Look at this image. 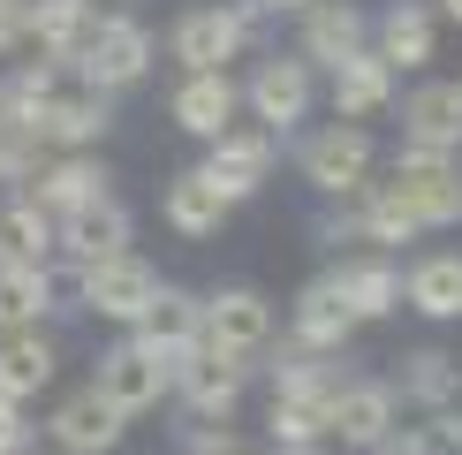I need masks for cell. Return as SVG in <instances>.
I'll return each mask as SVG.
<instances>
[{
	"label": "cell",
	"mask_w": 462,
	"mask_h": 455,
	"mask_svg": "<svg viewBox=\"0 0 462 455\" xmlns=\"http://www.w3.org/2000/svg\"><path fill=\"white\" fill-rule=\"evenodd\" d=\"M0 84H8V107L23 114V129L46 152H91L114 129V91L84 84L61 61H15Z\"/></svg>",
	"instance_id": "cell-1"
},
{
	"label": "cell",
	"mask_w": 462,
	"mask_h": 455,
	"mask_svg": "<svg viewBox=\"0 0 462 455\" xmlns=\"http://www.w3.org/2000/svg\"><path fill=\"white\" fill-rule=\"evenodd\" d=\"M250 31L258 23H250L236 0H198V8H182L175 31H167V61H175L182 76H220L227 61H243Z\"/></svg>",
	"instance_id": "cell-2"
},
{
	"label": "cell",
	"mask_w": 462,
	"mask_h": 455,
	"mask_svg": "<svg viewBox=\"0 0 462 455\" xmlns=\"http://www.w3.org/2000/svg\"><path fill=\"white\" fill-rule=\"evenodd\" d=\"M379 167V144L364 122H319L311 137L296 144V175L319 190V198H356Z\"/></svg>",
	"instance_id": "cell-3"
},
{
	"label": "cell",
	"mask_w": 462,
	"mask_h": 455,
	"mask_svg": "<svg viewBox=\"0 0 462 455\" xmlns=\"http://www.w3.org/2000/svg\"><path fill=\"white\" fill-rule=\"evenodd\" d=\"M152 61H160V46H152V31L137 23V15H99V23H91V38L84 46H76V76H84V84H99V91H114V99H122L129 84H144L152 76Z\"/></svg>",
	"instance_id": "cell-4"
},
{
	"label": "cell",
	"mask_w": 462,
	"mask_h": 455,
	"mask_svg": "<svg viewBox=\"0 0 462 455\" xmlns=\"http://www.w3.org/2000/svg\"><path fill=\"white\" fill-rule=\"evenodd\" d=\"M402 205L417 213V228H462V152H425V144H402L394 152V175Z\"/></svg>",
	"instance_id": "cell-5"
},
{
	"label": "cell",
	"mask_w": 462,
	"mask_h": 455,
	"mask_svg": "<svg viewBox=\"0 0 462 455\" xmlns=\"http://www.w3.org/2000/svg\"><path fill=\"white\" fill-rule=\"evenodd\" d=\"M160 289H167L160 265H144L137 251H122V258H106V265H76V311L106 319V327H137Z\"/></svg>",
	"instance_id": "cell-6"
},
{
	"label": "cell",
	"mask_w": 462,
	"mask_h": 455,
	"mask_svg": "<svg viewBox=\"0 0 462 455\" xmlns=\"http://www.w3.org/2000/svg\"><path fill=\"white\" fill-rule=\"evenodd\" d=\"M250 387V365L243 357L213 349V341H198L189 357H175V372H167V395H182V410L198 417V425H227Z\"/></svg>",
	"instance_id": "cell-7"
},
{
	"label": "cell",
	"mask_w": 462,
	"mask_h": 455,
	"mask_svg": "<svg viewBox=\"0 0 462 455\" xmlns=\"http://www.w3.org/2000/svg\"><path fill=\"white\" fill-rule=\"evenodd\" d=\"M311 99H319V76L296 61V53H265L258 69L243 76V107L265 137H288V129L311 122Z\"/></svg>",
	"instance_id": "cell-8"
},
{
	"label": "cell",
	"mask_w": 462,
	"mask_h": 455,
	"mask_svg": "<svg viewBox=\"0 0 462 455\" xmlns=\"http://www.w3.org/2000/svg\"><path fill=\"white\" fill-rule=\"evenodd\" d=\"M273 160H281V137H265L258 122H236V129H220V137L205 144L198 175L213 182L227 205H243V198H258V190L273 182Z\"/></svg>",
	"instance_id": "cell-9"
},
{
	"label": "cell",
	"mask_w": 462,
	"mask_h": 455,
	"mask_svg": "<svg viewBox=\"0 0 462 455\" xmlns=\"http://www.w3.org/2000/svg\"><path fill=\"white\" fill-rule=\"evenodd\" d=\"M356 53H372V15H364L356 0H311V8L296 15V61L311 76H334L341 61H356Z\"/></svg>",
	"instance_id": "cell-10"
},
{
	"label": "cell",
	"mask_w": 462,
	"mask_h": 455,
	"mask_svg": "<svg viewBox=\"0 0 462 455\" xmlns=\"http://www.w3.org/2000/svg\"><path fill=\"white\" fill-rule=\"evenodd\" d=\"M167 357H152L137 334H122L114 349H99V372H91V395L99 403H114L122 417H144V410H160L167 403Z\"/></svg>",
	"instance_id": "cell-11"
},
{
	"label": "cell",
	"mask_w": 462,
	"mask_h": 455,
	"mask_svg": "<svg viewBox=\"0 0 462 455\" xmlns=\"http://www.w3.org/2000/svg\"><path fill=\"white\" fill-rule=\"evenodd\" d=\"M23 198L38 205V213L69 220V213H84V205L114 198V175H106V160H91V152H46L38 175L23 182Z\"/></svg>",
	"instance_id": "cell-12"
},
{
	"label": "cell",
	"mask_w": 462,
	"mask_h": 455,
	"mask_svg": "<svg viewBox=\"0 0 462 455\" xmlns=\"http://www.w3.org/2000/svg\"><path fill=\"white\" fill-rule=\"evenodd\" d=\"M372 53L394 76L402 69H432L439 61V8L432 0H387V8L372 15Z\"/></svg>",
	"instance_id": "cell-13"
},
{
	"label": "cell",
	"mask_w": 462,
	"mask_h": 455,
	"mask_svg": "<svg viewBox=\"0 0 462 455\" xmlns=\"http://www.w3.org/2000/svg\"><path fill=\"white\" fill-rule=\"evenodd\" d=\"M205 341L213 349H227V357H258V349H273V303H265L258 289H213L205 296Z\"/></svg>",
	"instance_id": "cell-14"
},
{
	"label": "cell",
	"mask_w": 462,
	"mask_h": 455,
	"mask_svg": "<svg viewBox=\"0 0 462 455\" xmlns=\"http://www.w3.org/2000/svg\"><path fill=\"white\" fill-rule=\"evenodd\" d=\"M129 236H137L129 205H122V198H99V205H84V213L53 220V258H69V265H106V258L129 251Z\"/></svg>",
	"instance_id": "cell-15"
},
{
	"label": "cell",
	"mask_w": 462,
	"mask_h": 455,
	"mask_svg": "<svg viewBox=\"0 0 462 455\" xmlns=\"http://www.w3.org/2000/svg\"><path fill=\"white\" fill-rule=\"evenodd\" d=\"M122 432H129V417L114 410V403H99L91 387L61 395V403H53V417H46L53 455H114V448H122Z\"/></svg>",
	"instance_id": "cell-16"
},
{
	"label": "cell",
	"mask_w": 462,
	"mask_h": 455,
	"mask_svg": "<svg viewBox=\"0 0 462 455\" xmlns=\"http://www.w3.org/2000/svg\"><path fill=\"white\" fill-rule=\"evenodd\" d=\"M326 441H341V448H387L394 441V387H387V379H341L334 410H326Z\"/></svg>",
	"instance_id": "cell-17"
},
{
	"label": "cell",
	"mask_w": 462,
	"mask_h": 455,
	"mask_svg": "<svg viewBox=\"0 0 462 455\" xmlns=\"http://www.w3.org/2000/svg\"><path fill=\"white\" fill-rule=\"evenodd\" d=\"M236 114H243V84L236 76H182L175 91H167V122L182 129V137H198V144H213L220 129H236Z\"/></svg>",
	"instance_id": "cell-18"
},
{
	"label": "cell",
	"mask_w": 462,
	"mask_h": 455,
	"mask_svg": "<svg viewBox=\"0 0 462 455\" xmlns=\"http://www.w3.org/2000/svg\"><path fill=\"white\" fill-rule=\"evenodd\" d=\"M129 334H137L152 357H167V365H175V357H189V349L205 341V296H189V289H175V281H167V289L152 296V311H144Z\"/></svg>",
	"instance_id": "cell-19"
},
{
	"label": "cell",
	"mask_w": 462,
	"mask_h": 455,
	"mask_svg": "<svg viewBox=\"0 0 462 455\" xmlns=\"http://www.w3.org/2000/svg\"><path fill=\"white\" fill-rule=\"evenodd\" d=\"M402 144H425V152H462V84L432 76L402 99Z\"/></svg>",
	"instance_id": "cell-20"
},
{
	"label": "cell",
	"mask_w": 462,
	"mask_h": 455,
	"mask_svg": "<svg viewBox=\"0 0 462 455\" xmlns=\"http://www.w3.org/2000/svg\"><path fill=\"white\" fill-rule=\"evenodd\" d=\"M349 334H356V319H349V303H341L334 274L303 281L296 311H288V341H303V349H319V357H341V349H349Z\"/></svg>",
	"instance_id": "cell-21"
},
{
	"label": "cell",
	"mask_w": 462,
	"mask_h": 455,
	"mask_svg": "<svg viewBox=\"0 0 462 455\" xmlns=\"http://www.w3.org/2000/svg\"><path fill=\"white\" fill-rule=\"evenodd\" d=\"M227 213H236V205L220 198L213 182L198 175V167H182V175H167V190H160V220L175 228L182 243H213L220 228H227Z\"/></svg>",
	"instance_id": "cell-22"
},
{
	"label": "cell",
	"mask_w": 462,
	"mask_h": 455,
	"mask_svg": "<svg viewBox=\"0 0 462 455\" xmlns=\"http://www.w3.org/2000/svg\"><path fill=\"white\" fill-rule=\"evenodd\" d=\"M334 289H341V303H349L356 327H372V319H394L402 311V265L379 258V251H364L349 265H334Z\"/></svg>",
	"instance_id": "cell-23"
},
{
	"label": "cell",
	"mask_w": 462,
	"mask_h": 455,
	"mask_svg": "<svg viewBox=\"0 0 462 455\" xmlns=\"http://www.w3.org/2000/svg\"><path fill=\"white\" fill-rule=\"evenodd\" d=\"M53 372H61V349H53V334H0V403H38V395L53 387Z\"/></svg>",
	"instance_id": "cell-24"
},
{
	"label": "cell",
	"mask_w": 462,
	"mask_h": 455,
	"mask_svg": "<svg viewBox=\"0 0 462 455\" xmlns=\"http://www.w3.org/2000/svg\"><path fill=\"white\" fill-rule=\"evenodd\" d=\"M402 303L417 319H432V327H455L462 319V251H425L402 274Z\"/></svg>",
	"instance_id": "cell-25"
},
{
	"label": "cell",
	"mask_w": 462,
	"mask_h": 455,
	"mask_svg": "<svg viewBox=\"0 0 462 455\" xmlns=\"http://www.w3.org/2000/svg\"><path fill=\"white\" fill-rule=\"evenodd\" d=\"M91 0H31L23 8V46H38V61H76V46L91 38Z\"/></svg>",
	"instance_id": "cell-26"
},
{
	"label": "cell",
	"mask_w": 462,
	"mask_h": 455,
	"mask_svg": "<svg viewBox=\"0 0 462 455\" xmlns=\"http://www.w3.org/2000/svg\"><path fill=\"white\" fill-rule=\"evenodd\" d=\"M326 99H334V122H372L379 107H394V69L379 53H356L326 76Z\"/></svg>",
	"instance_id": "cell-27"
},
{
	"label": "cell",
	"mask_w": 462,
	"mask_h": 455,
	"mask_svg": "<svg viewBox=\"0 0 462 455\" xmlns=\"http://www.w3.org/2000/svg\"><path fill=\"white\" fill-rule=\"evenodd\" d=\"M0 265H23V274H53V213H38L23 190H15V198L0 205Z\"/></svg>",
	"instance_id": "cell-28"
},
{
	"label": "cell",
	"mask_w": 462,
	"mask_h": 455,
	"mask_svg": "<svg viewBox=\"0 0 462 455\" xmlns=\"http://www.w3.org/2000/svg\"><path fill=\"white\" fill-rule=\"evenodd\" d=\"M349 205H356V236L372 243L379 258H387V251H402V243H417V236H425V228H417V213L402 205V190H394V182H364V190H356Z\"/></svg>",
	"instance_id": "cell-29"
},
{
	"label": "cell",
	"mask_w": 462,
	"mask_h": 455,
	"mask_svg": "<svg viewBox=\"0 0 462 455\" xmlns=\"http://www.w3.org/2000/svg\"><path fill=\"white\" fill-rule=\"evenodd\" d=\"M53 311V274H23V265H0V334H31Z\"/></svg>",
	"instance_id": "cell-30"
},
{
	"label": "cell",
	"mask_w": 462,
	"mask_h": 455,
	"mask_svg": "<svg viewBox=\"0 0 462 455\" xmlns=\"http://www.w3.org/2000/svg\"><path fill=\"white\" fill-rule=\"evenodd\" d=\"M326 410H334V395H273V403H265L273 448H319L326 441Z\"/></svg>",
	"instance_id": "cell-31"
},
{
	"label": "cell",
	"mask_w": 462,
	"mask_h": 455,
	"mask_svg": "<svg viewBox=\"0 0 462 455\" xmlns=\"http://www.w3.org/2000/svg\"><path fill=\"white\" fill-rule=\"evenodd\" d=\"M38 160H46V144H38L31 129H23V114L8 107V84H0V182L23 190V182L38 175Z\"/></svg>",
	"instance_id": "cell-32"
},
{
	"label": "cell",
	"mask_w": 462,
	"mask_h": 455,
	"mask_svg": "<svg viewBox=\"0 0 462 455\" xmlns=\"http://www.w3.org/2000/svg\"><path fill=\"white\" fill-rule=\"evenodd\" d=\"M455 357H439V349H417V357H402V395H410V403H448V395H455Z\"/></svg>",
	"instance_id": "cell-33"
},
{
	"label": "cell",
	"mask_w": 462,
	"mask_h": 455,
	"mask_svg": "<svg viewBox=\"0 0 462 455\" xmlns=\"http://www.w3.org/2000/svg\"><path fill=\"white\" fill-rule=\"evenodd\" d=\"M23 8H31V0H0V61L23 53Z\"/></svg>",
	"instance_id": "cell-34"
},
{
	"label": "cell",
	"mask_w": 462,
	"mask_h": 455,
	"mask_svg": "<svg viewBox=\"0 0 462 455\" xmlns=\"http://www.w3.org/2000/svg\"><path fill=\"white\" fill-rule=\"evenodd\" d=\"M23 410H15V403H0V455H23Z\"/></svg>",
	"instance_id": "cell-35"
},
{
	"label": "cell",
	"mask_w": 462,
	"mask_h": 455,
	"mask_svg": "<svg viewBox=\"0 0 462 455\" xmlns=\"http://www.w3.org/2000/svg\"><path fill=\"white\" fill-rule=\"evenodd\" d=\"M311 0H265V15H303Z\"/></svg>",
	"instance_id": "cell-36"
},
{
	"label": "cell",
	"mask_w": 462,
	"mask_h": 455,
	"mask_svg": "<svg viewBox=\"0 0 462 455\" xmlns=\"http://www.w3.org/2000/svg\"><path fill=\"white\" fill-rule=\"evenodd\" d=\"M439 8V23H462V0H432Z\"/></svg>",
	"instance_id": "cell-37"
},
{
	"label": "cell",
	"mask_w": 462,
	"mask_h": 455,
	"mask_svg": "<svg viewBox=\"0 0 462 455\" xmlns=\"http://www.w3.org/2000/svg\"><path fill=\"white\" fill-rule=\"evenodd\" d=\"M91 15H129V0H91Z\"/></svg>",
	"instance_id": "cell-38"
},
{
	"label": "cell",
	"mask_w": 462,
	"mask_h": 455,
	"mask_svg": "<svg viewBox=\"0 0 462 455\" xmlns=\"http://www.w3.org/2000/svg\"><path fill=\"white\" fill-rule=\"evenodd\" d=\"M273 455H326V448H273Z\"/></svg>",
	"instance_id": "cell-39"
},
{
	"label": "cell",
	"mask_w": 462,
	"mask_h": 455,
	"mask_svg": "<svg viewBox=\"0 0 462 455\" xmlns=\"http://www.w3.org/2000/svg\"><path fill=\"white\" fill-rule=\"evenodd\" d=\"M236 455H258V448H236Z\"/></svg>",
	"instance_id": "cell-40"
}]
</instances>
